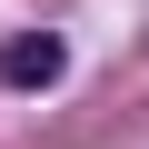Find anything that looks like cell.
<instances>
[{"mask_svg":"<svg viewBox=\"0 0 149 149\" xmlns=\"http://www.w3.org/2000/svg\"><path fill=\"white\" fill-rule=\"evenodd\" d=\"M60 70H70V50H60V30H20L10 50H0V80H10V90H50Z\"/></svg>","mask_w":149,"mask_h":149,"instance_id":"1","label":"cell"}]
</instances>
